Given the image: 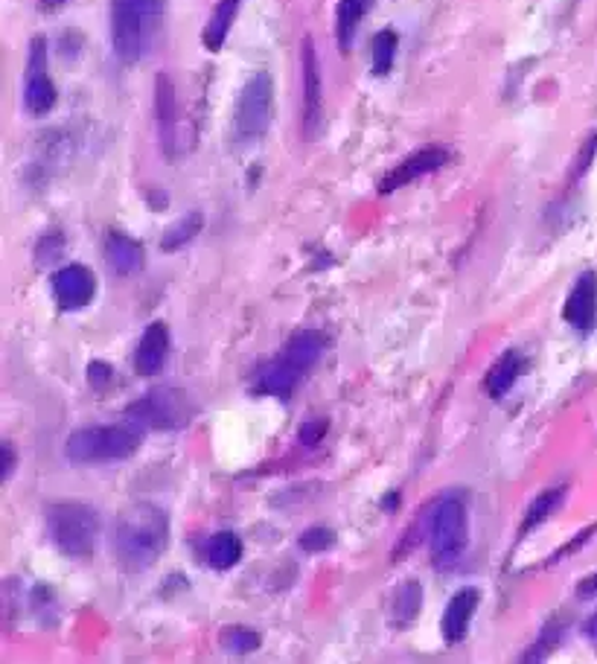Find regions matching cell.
I'll use <instances>...</instances> for the list:
<instances>
[{
  "mask_svg": "<svg viewBox=\"0 0 597 664\" xmlns=\"http://www.w3.org/2000/svg\"><path fill=\"white\" fill-rule=\"evenodd\" d=\"M12 469H15V452L9 443H3V481L12 478Z\"/></svg>",
  "mask_w": 597,
  "mask_h": 664,
  "instance_id": "31",
  "label": "cell"
},
{
  "mask_svg": "<svg viewBox=\"0 0 597 664\" xmlns=\"http://www.w3.org/2000/svg\"><path fill=\"white\" fill-rule=\"evenodd\" d=\"M274 117V79L266 70H257L239 91L233 111V132L242 143L263 140Z\"/></svg>",
  "mask_w": 597,
  "mask_h": 664,
  "instance_id": "7",
  "label": "cell"
},
{
  "mask_svg": "<svg viewBox=\"0 0 597 664\" xmlns=\"http://www.w3.org/2000/svg\"><path fill=\"white\" fill-rule=\"evenodd\" d=\"M563 498H565V487H554V490H548V493H542V496L536 498L531 507H528V513H525L522 533L533 531L536 525H542L545 519H551V516H554V510L563 504Z\"/></svg>",
  "mask_w": 597,
  "mask_h": 664,
  "instance_id": "24",
  "label": "cell"
},
{
  "mask_svg": "<svg viewBox=\"0 0 597 664\" xmlns=\"http://www.w3.org/2000/svg\"><path fill=\"white\" fill-rule=\"evenodd\" d=\"M373 0H341L338 3V12H335V38H338V47L341 53H347L353 47V38L356 30L362 24V18L367 15Z\"/></svg>",
  "mask_w": 597,
  "mask_h": 664,
  "instance_id": "19",
  "label": "cell"
},
{
  "mask_svg": "<svg viewBox=\"0 0 597 664\" xmlns=\"http://www.w3.org/2000/svg\"><path fill=\"white\" fill-rule=\"evenodd\" d=\"M169 545V516L155 504L129 507L111 531L114 563L126 571H146Z\"/></svg>",
  "mask_w": 597,
  "mask_h": 664,
  "instance_id": "1",
  "label": "cell"
},
{
  "mask_svg": "<svg viewBox=\"0 0 597 664\" xmlns=\"http://www.w3.org/2000/svg\"><path fill=\"white\" fill-rule=\"evenodd\" d=\"M239 3H242V0H219V3H216L210 21H207V27H204V35H201V41H204V47H207L210 53L222 50L225 38L231 33L233 21H236Z\"/></svg>",
  "mask_w": 597,
  "mask_h": 664,
  "instance_id": "20",
  "label": "cell"
},
{
  "mask_svg": "<svg viewBox=\"0 0 597 664\" xmlns=\"http://www.w3.org/2000/svg\"><path fill=\"white\" fill-rule=\"evenodd\" d=\"M88 370H91V373H88L91 385H94V388H105V382L111 379V370H108L105 365H100V362H97V365H91Z\"/></svg>",
  "mask_w": 597,
  "mask_h": 664,
  "instance_id": "29",
  "label": "cell"
},
{
  "mask_svg": "<svg viewBox=\"0 0 597 664\" xmlns=\"http://www.w3.org/2000/svg\"><path fill=\"white\" fill-rule=\"evenodd\" d=\"M332 542H335V533H332L330 528H312V531H306L300 536V548L309 551V554H315V551H327Z\"/></svg>",
  "mask_w": 597,
  "mask_h": 664,
  "instance_id": "27",
  "label": "cell"
},
{
  "mask_svg": "<svg viewBox=\"0 0 597 664\" xmlns=\"http://www.w3.org/2000/svg\"><path fill=\"white\" fill-rule=\"evenodd\" d=\"M219 644L231 656H248V653H254L260 647V635L254 630H248V627H225L222 635H219Z\"/></svg>",
  "mask_w": 597,
  "mask_h": 664,
  "instance_id": "25",
  "label": "cell"
},
{
  "mask_svg": "<svg viewBox=\"0 0 597 664\" xmlns=\"http://www.w3.org/2000/svg\"><path fill=\"white\" fill-rule=\"evenodd\" d=\"M397 44L399 38L394 30H379L373 35V44H370V67L376 76H385L391 73L394 59H397Z\"/></svg>",
  "mask_w": 597,
  "mask_h": 664,
  "instance_id": "23",
  "label": "cell"
},
{
  "mask_svg": "<svg viewBox=\"0 0 597 664\" xmlns=\"http://www.w3.org/2000/svg\"><path fill=\"white\" fill-rule=\"evenodd\" d=\"M446 161H449V152H446V149H440V146H426V149H420V152L408 155V158H405V161H402L399 166H394V169H391V172L382 178L379 193H394V190H402V187L414 184L417 178L437 172L440 166H446Z\"/></svg>",
  "mask_w": 597,
  "mask_h": 664,
  "instance_id": "11",
  "label": "cell"
},
{
  "mask_svg": "<svg viewBox=\"0 0 597 664\" xmlns=\"http://www.w3.org/2000/svg\"><path fill=\"white\" fill-rule=\"evenodd\" d=\"M24 105L27 111L41 117L56 105V85L50 79V62H47V41L33 38L30 44V62H27V82H24Z\"/></svg>",
  "mask_w": 597,
  "mask_h": 664,
  "instance_id": "10",
  "label": "cell"
},
{
  "mask_svg": "<svg viewBox=\"0 0 597 664\" xmlns=\"http://www.w3.org/2000/svg\"><path fill=\"white\" fill-rule=\"evenodd\" d=\"M478 603H481V592L472 589V586L461 589L455 598L449 600V606H446V612H443V621H440L443 638H446L449 644L464 641L466 632H469V624H472V618H475V612H478Z\"/></svg>",
  "mask_w": 597,
  "mask_h": 664,
  "instance_id": "15",
  "label": "cell"
},
{
  "mask_svg": "<svg viewBox=\"0 0 597 664\" xmlns=\"http://www.w3.org/2000/svg\"><path fill=\"white\" fill-rule=\"evenodd\" d=\"M324 432H327V423H324V420H318V423H309V426H303V429H300V440H303V443H318Z\"/></svg>",
  "mask_w": 597,
  "mask_h": 664,
  "instance_id": "28",
  "label": "cell"
},
{
  "mask_svg": "<svg viewBox=\"0 0 597 664\" xmlns=\"http://www.w3.org/2000/svg\"><path fill=\"white\" fill-rule=\"evenodd\" d=\"M62 0H44V6H59Z\"/></svg>",
  "mask_w": 597,
  "mask_h": 664,
  "instance_id": "33",
  "label": "cell"
},
{
  "mask_svg": "<svg viewBox=\"0 0 597 664\" xmlns=\"http://www.w3.org/2000/svg\"><path fill=\"white\" fill-rule=\"evenodd\" d=\"M300 79H303V134L315 137L321 129V114H324V79H321V62L312 35L303 38L300 44Z\"/></svg>",
  "mask_w": 597,
  "mask_h": 664,
  "instance_id": "9",
  "label": "cell"
},
{
  "mask_svg": "<svg viewBox=\"0 0 597 664\" xmlns=\"http://www.w3.org/2000/svg\"><path fill=\"white\" fill-rule=\"evenodd\" d=\"M140 426H85L67 434L65 458L70 464H108L126 461L140 449Z\"/></svg>",
  "mask_w": 597,
  "mask_h": 664,
  "instance_id": "4",
  "label": "cell"
},
{
  "mask_svg": "<svg viewBox=\"0 0 597 664\" xmlns=\"http://www.w3.org/2000/svg\"><path fill=\"white\" fill-rule=\"evenodd\" d=\"M586 632H589V638L597 644V615H592L589 618V624H586Z\"/></svg>",
  "mask_w": 597,
  "mask_h": 664,
  "instance_id": "32",
  "label": "cell"
},
{
  "mask_svg": "<svg viewBox=\"0 0 597 664\" xmlns=\"http://www.w3.org/2000/svg\"><path fill=\"white\" fill-rule=\"evenodd\" d=\"M105 263L111 266V271L129 277V274L143 268V245L132 236H126V233H108L105 236Z\"/></svg>",
  "mask_w": 597,
  "mask_h": 664,
  "instance_id": "16",
  "label": "cell"
},
{
  "mask_svg": "<svg viewBox=\"0 0 597 664\" xmlns=\"http://www.w3.org/2000/svg\"><path fill=\"white\" fill-rule=\"evenodd\" d=\"M429 551L437 571H452L464 560L466 551V507L461 496H446L437 501L429 525Z\"/></svg>",
  "mask_w": 597,
  "mask_h": 664,
  "instance_id": "6",
  "label": "cell"
},
{
  "mask_svg": "<svg viewBox=\"0 0 597 664\" xmlns=\"http://www.w3.org/2000/svg\"><path fill=\"white\" fill-rule=\"evenodd\" d=\"M522 370H525V359H522V353H516V350H507L504 356H498L496 365L487 370V376H484V391H487V397L501 399L516 382H519V376H522Z\"/></svg>",
  "mask_w": 597,
  "mask_h": 664,
  "instance_id": "18",
  "label": "cell"
},
{
  "mask_svg": "<svg viewBox=\"0 0 597 664\" xmlns=\"http://www.w3.org/2000/svg\"><path fill=\"white\" fill-rule=\"evenodd\" d=\"M53 295L62 309H82L97 295V277L79 263L59 268L53 274Z\"/></svg>",
  "mask_w": 597,
  "mask_h": 664,
  "instance_id": "12",
  "label": "cell"
},
{
  "mask_svg": "<svg viewBox=\"0 0 597 664\" xmlns=\"http://www.w3.org/2000/svg\"><path fill=\"white\" fill-rule=\"evenodd\" d=\"M201 563L216 568V571H228L242 560V539L231 531L213 533L199 545Z\"/></svg>",
  "mask_w": 597,
  "mask_h": 664,
  "instance_id": "17",
  "label": "cell"
},
{
  "mask_svg": "<svg viewBox=\"0 0 597 664\" xmlns=\"http://www.w3.org/2000/svg\"><path fill=\"white\" fill-rule=\"evenodd\" d=\"M423 606V589L420 583H402L394 595V624L397 627H408L414 624V618L420 615Z\"/></svg>",
  "mask_w": 597,
  "mask_h": 664,
  "instance_id": "22",
  "label": "cell"
},
{
  "mask_svg": "<svg viewBox=\"0 0 597 664\" xmlns=\"http://www.w3.org/2000/svg\"><path fill=\"white\" fill-rule=\"evenodd\" d=\"M158 123H161V143L166 146V152H172L178 120H175V91H172L169 76L158 79Z\"/></svg>",
  "mask_w": 597,
  "mask_h": 664,
  "instance_id": "21",
  "label": "cell"
},
{
  "mask_svg": "<svg viewBox=\"0 0 597 664\" xmlns=\"http://www.w3.org/2000/svg\"><path fill=\"white\" fill-rule=\"evenodd\" d=\"M563 318L574 330L586 332L592 330L597 318V274L595 271H583L577 277V283L571 286L568 298L563 306Z\"/></svg>",
  "mask_w": 597,
  "mask_h": 664,
  "instance_id": "13",
  "label": "cell"
},
{
  "mask_svg": "<svg viewBox=\"0 0 597 664\" xmlns=\"http://www.w3.org/2000/svg\"><path fill=\"white\" fill-rule=\"evenodd\" d=\"M169 359V327L164 321L149 324L134 350V370L143 376H155Z\"/></svg>",
  "mask_w": 597,
  "mask_h": 664,
  "instance_id": "14",
  "label": "cell"
},
{
  "mask_svg": "<svg viewBox=\"0 0 597 664\" xmlns=\"http://www.w3.org/2000/svg\"><path fill=\"white\" fill-rule=\"evenodd\" d=\"M102 533L100 513L79 501H59L47 510V536L67 557H88Z\"/></svg>",
  "mask_w": 597,
  "mask_h": 664,
  "instance_id": "5",
  "label": "cell"
},
{
  "mask_svg": "<svg viewBox=\"0 0 597 664\" xmlns=\"http://www.w3.org/2000/svg\"><path fill=\"white\" fill-rule=\"evenodd\" d=\"M196 402L187 391L158 388L129 405V420L140 429H181L193 420Z\"/></svg>",
  "mask_w": 597,
  "mask_h": 664,
  "instance_id": "8",
  "label": "cell"
},
{
  "mask_svg": "<svg viewBox=\"0 0 597 664\" xmlns=\"http://www.w3.org/2000/svg\"><path fill=\"white\" fill-rule=\"evenodd\" d=\"M164 0H111V44L120 62H143L161 33Z\"/></svg>",
  "mask_w": 597,
  "mask_h": 664,
  "instance_id": "2",
  "label": "cell"
},
{
  "mask_svg": "<svg viewBox=\"0 0 597 664\" xmlns=\"http://www.w3.org/2000/svg\"><path fill=\"white\" fill-rule=\"evenodd\" d=\"M324 347H327V338H324L321 332H295V335L286 341L283 353H277V356L260 370L254 391H257V394H266V397L289 399L295 394L300 379L309 373V367H315V362L321 359Z\"/></svg>",
  "mask_w": 597,
  "mask_h": 664,
  "instance_id": "3",
  "label": "cell"
},
{
  "mask_svg": "<svg viewBox=\"0 0 597 664\" xmlns=\"http://www.w3.org/2000/svg\"><path fill=\"white\" fill-rule=\"evenodd\" d=\"M199 231H201V213H190V216L178 219V222L164 233L161 248H164V251H178V248H184L190 239H196Z\"/></svg>",
  "mask_w": 597,
  "mask_h": 664,
  "instance_id": "26",
  "label": "cell"
},
{
  "mask_svg": "<svg viewBox=\"0 0 597 664\" xmlns=\"http://www.w3.org/2000/svg\"><path fill=\"white\" fill-rule=\"evenodd\" d=\"M577 598L589 600V598H597V571L595 574H589L580 586H577Z\"/></svg>",
  "mask_w": 597,
  "mask_h": 664,
  "instance_id": "30",
  "label": "cell"
}]
</instances>
